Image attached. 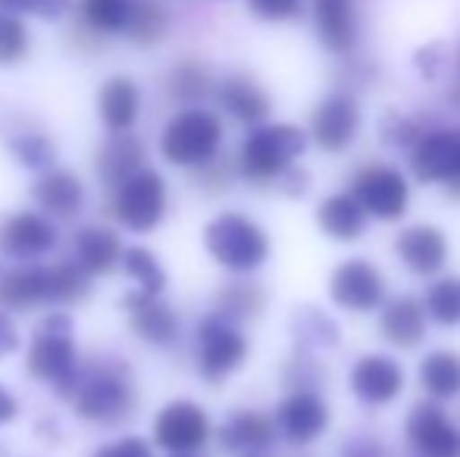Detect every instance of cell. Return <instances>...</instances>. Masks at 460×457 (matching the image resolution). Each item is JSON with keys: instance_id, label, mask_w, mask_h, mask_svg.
<instances>
[{"instance_id": "obj_26", "label": "cell", "mask_w": 460, "mask_h": 457, "mask_svg": "<svg viewBox=\"0 0 460 457\" xmlns=\"http://www.w3.org/2000/svg\"><path fill=\"white\" fill-rule=\"evenodd\" d=\"M97 176L103 185L116 189L119 182H126L132 172H138L145 166V147L135 135L128 132H113V138L103 141V147L97 151Z\"/></svg>"}, {"instance_id": "obj_1", "label": "cell", "mask_w": 460, "mask_h": 457, "mask_svg": "<svg viewBox=\"0 0 460 457\" xmlns=\"http://www.w3.org/2000/svg\"><path fill=\"white\" fill-rule=\"evenodd\" d=\"M69 401L75 404V414L82 420L97 423V426H119L135 414V404H138L132 370L113 357L82 366L79 385H75Z\"/></svg>"}, {"instance_id": "obj_22", "label": "cell", "mask_w": 460, "mask_h": 457, "mask_svg": "<svg viewBox=\"0 0 460 457\" xmlns=\"http://www.w3.org/2000/svg\"><path fill=\"white\" fill-rule=\"evenodd\" d=\"M314 19L320 41L332 54H351L358 44V10L354 0H314Z\"/></svg>"}, {"instance_id": "obj_17", "label": "cell", "mask_w": 460, "mask_h": 457, "mask_svg": "<svg viewBox=\"0 0 460 457\" xmlns=\"http://www.w3.org/2000/svg\"><path fill=\"white\" fill-rule=\"evenodd\" d=\"M122 307L128 311V323L141 342L166 347L179 338V317L166 301H160V294H147L138 288L122 298Z\"/></svg>"}, {"instance_id": "obj_3", "label": "cell", "mask_w": 460, "mask_h": 457, "mask_svg": "<svg viewBox=\"0 0 460 457\" xmlns=\"http://www.w3.org/2000/svg\"><path fill=\"white\" fill-rule=\"evenodd\" d=\"M304 151H307V135L297 126H288V122L257 126L242 145L238 172L254 185H270L282 179V172L291 170Z\"/></svg>"}, {"instance_id": "obj_52", "label": "cell", "mask_w": 460, "mask_h": 457, "mask_svg": "<svg viewBox=\"0 0 460 457\" xmlns=\"http://www.w3.org/2000/svg\"><path fill=\"white\" fill-rule=\"evenodd\" d=\"M0 276H4V267H0Z\"/></svg>"}, {"instance_id": "obj_33", "label": "cell", "mask_w": 460, "mask_h": 457, "mask_svg": "<svg viewBox=\"0 0 460 457\" xmlns=\"http://www.w3.org/2000/svg\"><path fill=\"white\" fill-rule=\"evenodd\" d=\"M426 317H432L438 326L455 330L460 326V276H442L426 292Z\"/></svg>"}, {"instance_id": "obj_35", "label": "cell", "mask_w": 460, "mask_h": 457, "mask_svg": "<svg viewBox=\"0 0 460 457\" xmlns=\"http://www.w3.org/2000/svg\"><path fill=\"white\" fill-rule=\"evenodd\" d=\"M132 4L135 0H82V16L97 35H116L126 29Z\"/></svg>"}, {"instance_id": "obj_4", "label": "cell", "mask_w": 460, "mask_h": 457, "mask_svg": "<svg viewBox=\"0 0 460 457\" xmlns=\"http://www.w3.org/2000/svg\"><path fill=\"white\" fill-rule=\"evenodd\" d=\"M204 244L219 267L232 273H254L270 257V235L244 214H219L204 226Z\"/></svg>"}, {"instance_id": "obj_12", "label": "cell", "mask_w": 460, "mask_h": 457, "mask_svg": "<svg viewBox=\"0 0 460 457\" xmlns=\"http://www.w3.org/2000/svg\"><path fill=\"white\" fill-rule=\"evenodd\" d=\"M276 429L288 445H310L329 429V408L314 389H291L276 408Z\"/></svg>"}, {"instance_id": "obj_2", "label": "cell", "mask_w": 460, "mask_h": 457, "mask_svg": "<svg viewBox=\"0 0 460 457\" xmlns=\"http://www.w3.org/2000/svg\"><path fill=\"white\" fill-rule=\"evenodd\" d=\"M25 370H29V376L48 382L60 398H73L82 364L79 347L73 342V320L66 313H48L35 326Z\"/></svg>"}, {"instance_id": "obj_19", "label": "cell", "mask_w": 460, "mask_h": 457, "mask_svg": "<svg viewBox=\"0 0 460 457\" xmlns=\"http://www.w3.org/2000/svg\"><path fill=\"white\" fill-rule=\"evenodd\" d=\"M31 201L50 220H75L85 204V185L69 170H48L31 185Z\"/></svg>"}, {"instance_id": "obj_43", "label": "cell", "mask_w": 460, "mask_h": 457, "mask_svg": "<svg viewBox=\"0 0 460 457\" xmlns=\"http://www.w3.org/2000/svg\"><path fill=\"white\" fill-rule=\"evenodd\" d=\"M194 182L204 191H226V185L232 182V166H226L219 157H213L207 163L194 166Z\"/></svg>"}, {"instance_id": "obj_38", "label": "cell", "mask_w": 460, "mask_h": 457, "mask_svg": "<svg viewBox=\"0 0 460 457\" xmlns=\"http://www.w3.org/2000/svg\"><path fill=\"white\" fill-rule=\"evenodd\" d=\"M10 154L25 170H48L57 160V147L48 135L41 132H19L10 138Z\"/></svg>"}, {"instance_id": "obj_9", "label": "cell", "mask_w": 460, "mask_h": 457, "mask_svg": "<svg viewBox=\"0 0 460 457\" xmlns=\"http://www.w3.org/2000/svg\"><path fill=\"white\" fill-rule=\"evenodd\" d=\"M210 417L194 401H170L154 420V445L170 454H194L210 442Z\"/></svg>"}, {"instance_id": "obj_44", "label": "cell", "mask_w": 460, "mask_h": 457, "mask_svg": "<svg viewBox=\"0 0 460 457\" xmlns=\"http://www.w3.org/2000/svg\"><path fill=\"white\" fill-rule=\"evenodd\" d=\"M94 457H154V452H151V445H147L145 439H135V435H128V439L113 442V445L97 448Z\"/></svg>"}, {"instance_id": "obj_20", "label": "cell", "mask_w": 460, "mask_h": 457, "mask_svg": "<svg viewBox=\"0 0 460 457\" xmlns=\"http://www.w3.org/2000/svg\"><path fill=\"white\" fill-rule=\"evenodd\" d=\"M379 332L392 347L413 351L426 336V307L413 294H398L385 301L379 313Z\"/></svg>"}, {"instance_id": "obj_48", "label": "cell", "mask_w": 460, "mask_h": 457, "mask_svg": "<svg viewBox=\"0 0 460 457\" xmlns=\"http://www.w3.org/2000/svg\"><path fill=\"white\" fill-rule=\"evenodd\" d=\"M16 410H19L16 398H13L4 385H0V423H10L13 417H16Z\"/></svg>"}, {"instance_id": "obj_49", "label": "cell", "mask_w": 460, "mask_h": 457, "mask_svg": "<svg viewBox=\"0 0 460 457\" xmlns=\"http://www.w3.org/2000/svg\"><path fill=\"white\" fill-rule=\"evenodd\" d=\"M448 195H451V198H457V201H460V179H457V182H451V185H448Z\"/></svg>"}, {"instance_id": "obj_41", "label": "cell", "mask_w": 460, "mask_h": 457, "mask_svg": "<svg viewBox=\"0 0 460 457\" xmlns=\"http://www.w3.org/2000/svg\"><path fill=\"white\" fill-rule=\"evenodd\" d=\"M73 6V0H0L4 13H31L41 19H60Z\"/></svg>"}, {"instance_id": "obj_28", "label": "cell", "mask_w": 460, "mask_h": 457, "mask_svg": "<svg viewBox=\"0 0 460 457\" xmlns=\"http://www.w3.org/2000/svg\"><path fill=\"white\" fill-rule=\"evenodd\" d=\"M316 223L332 242H358L367 229V214L354 195H329L316 210Z\"/></svg>"}, {"instance_id": "obj_47", "label": "cell", "mask_w": 460, "mask_h": 457, "mask_svg": "<svg viewBox=\"0 0 460 457\" xmlns=\"http://www.w3.org/2000/svg\"><path fill=\"white\" fill-rule=\"evenodd\" d=\"M282 182H285V191H288L291 198H301L304 191H307L310 176L304 170H297V166H291V170L282 172Z\"/></svg>"}, {"instance_id": "obj_29", "label": "cell", "mask_w": 460, "mask_h": 457, "mask_svg": "<svg viewBox=\"0 0 460 457\" xmlns=\"http://www.w3.org/2000/svg\"><path fill=\"white\" fill-rule=\"evenodd\" d=\"M263 307H267V294L254 282H226L217 292V298H213V313H219V317L235 326L257 320L263 313Z\"/></svg>"}, {"instance_id": "obj_18", "label": "cell", "mask_w": 460, "mask_h": 457, "mask_svg": "<svg viewBox=\"0 0 460 457\" xmlns=\"http://www.w3.org/2000/svg\"><path fill=\"white\" fill-rule=\"evenodd\" d=\"M394 250L413 276L429 279L448 263V235L436 226H411L394 238Z\"/></svg>"}, {"instance_id": "obj_36", "label": "cell", "mask_w": 460, "mask_h": 457, "mask_svg": "<svg viewBox=\"0 0 460 457\" xmlns=\"http://www.w3.org/2000/svg\"><path fill=\"white\" fill-rule=\"evenodd\" d=\"M88 279L92 276L75 260H63L50 267V304H75L88 294Z\"/></svg>"}, {"instance_id": "obj_25", "label": "cell", "mask_w": 460, "mask_h": 457, "mask_svg": "<svg viewBox=\"0 0 460 457\" xmlns=\"http://www.w3.org/2000/svg\"><path fill=\"white\" fill-rule=\"evenodd\" d=\"M0 304L6 311H29L50 304V267H19L0 276Z\"/></svg>"}, {"instance_id": "obj_31", "label": "cell", "mask_w": 460, "mask_h": 457, "mask_svg": "<svg viewBox=\"0 0 460 457\" xmlns=\"http://www.w3.org/2000/svg\"><path fill=\"white\" fill-rule=\"evenodd\" d=\"M166 29H170V16H166V10L157 0H135L122 31L135 44H141V48H151V44H157L166 35Z\"/></svg>"}, {"instance_id": "obj_8", "label": "cell", "mask_w": 460, "mask_h": 457, "mask_svg": "<svg viewBox=\"0 0 460 457\" xmlns=\"http://www.w3.org/2000/svg\"><path fill=\"white\" fill-rule=\"evenodd\" d=\"M248 360V338L235 323L219 313L200 320L198 326V370L207 382H223Z\"/></svg>"}, {"instance_id": "obj_42", "label": "cell", "mask_w": 460, "mask_h": 457, "mask_svg": "<svg viewBox=\"0 0 460 457\" xmlns=\"http://www.w3.org/2000/svg\"><path fill=\"white\" fill-rule=\"evenodd\" d=\"M251 13L267 22H291V19L301 16L304 0H248Z\"/></svg>"}, {"instance_id": "obj_13", "label": "cell", "mask_w": 460, "mask_h": 457, "mask_svg": "<svg viewBox=\"0 0 460 457\" xmlns=\"http://www.w3.org/2000/svg\"><path fill=\"white\" fill-rule=\"evenodd\" d=\"M411 170L417 182H457L460 179V128H436L411 147Z\"/></svg>"}, {"instance_id": "obj_14", "label": "cell", "mask_w": 460, "mask_h": 457, "mask_svg": "<svg viewBox=\"0 0 460 457\" xmlns=\"http://www.w3.org/2000/svg\"><path fill=\"white\" fill-rule=\"evenodd\" d=\"M360 132V104L351 94H329L310 116V138L326 154H341Z\"/></svg>"}, {"instance_id": "obj_45", "label": "cell", "mask_w": 460, "mask_h": 457, "mask_svg": "<svg viewBox=\"0 0 460 457\" xmlns=\"http://www.w3.org/2000/svg\"><path fill=\"white\" fill-rule=\"evenodd\" d=\"M341 457H392V452L373 435H358V439H351L341 448Z\"/></svg>"}, {"instance_id": "obj_23", "label": "cell", "mask_w": 460, "mask_h": 457, "mask_svg": "<svg viewBox=\"0 0 460 457\" xmlns=\"http://www.w3.org/2000/svg\"><path fill=\"white\" fill-rule=\"evenodd\" d=\"M219 107L244 126H261L270 116V94L251 75H229L217 88Z\"/></svg>"}, {"instance_id": "obj_15", "label": "cell", "mask_w": 460, "mask_h": 457, "mask_svg": "<svg viewBox=\"0 0 460 457\" xmlns=\"http://www.w3.org/2000/svg\"><path fill=\"white\" fill-rule=\"evenodd\" d=\"M57 248V226L38 210L13 214L0 223V254L13 260H38Z\"/></svg>"}, {"instance_id": "obj_37", "label": "cell", "mask_w": 460, "mask_h": 457, "mask_svg": "<svg viewBox=\"0 0 460 457\" xmlns=\"http://www.w3.org/2000/svg\"><path fill=\"white\" fill-rule=\"evenodd\" d=\"M119 260H122V267H126V273L141 286V292L160 294L166 288V273L157 263V257H154V250L138 248V244H135V248L122 250Z\"/></svg>"}, {"instance_id": "obj_11", "label": "cell", "mask_w": 460, "mask_h": 457, "mask_svg": "<svg viewBox=\"0 0 460 457\" xmlns=\"http://www.w3.org/2000/svg\"><path fill=\"white\" fill-rule=\"evenodd\" d=\"M407 445L417 457H460V429L438 404H413L404 423Z\"/></svg>"}, {"instance_id": "obj_7", "label": "cell", "mask_w": 460, "mask_h": 457, "mask_svg": "<svg viewBox=\"0 0 460 457\" xmlns=\"http://www.w3.org/2000/svg\"><path fill=\"white\" fill-rule=\"evenodd\" d=\"M351 195L364 207L367 216L382 223H394L407 214L411 204V185L394 166L385 163H369L360 166L351 179Z\"/></svg>"}, {"instance_id": "obj_6", "label": "cell", "mask_w": 460, "mask_h": 457, "mask_svg": "<svg viewBox=\"0 0 460 457\" xmlns=\"http://www.w3.org/2000/svg\"><path fill=\"white\" fill-rule=\"evenodd\" d=\"M166 182L157 170H145L116 185L113 216L132 232H154L166 216Z\"/></svg>"}, {"instance_id": "obj_34", "label": "cell", "mask_w": 460, "mask_h": 457, "mask_svg": "<svg viewBox=\"0 0 460 457\" xmlns=\"http://www.w3.org/2000/svg\"><path fill=\"white\" fill-rule=\"evenodd\" d=\"M301 347H335L339 345V326L320 311V307H301L291 323Z\"/></svg>"}, {"instance_id": "obj_32", "label": "cell", "mask_w": 460, "mask_h": 457, "mask_svg": "<svg viewBox=\"0 0 460 457\" xmlns=\"http://www.w3.org/2000/svg\"><path fill=\"white\" fill-rule=\"evenodd\" d=\"M166 92H170L172 101H182V104H198L207 94L213 92V75L204 63H179L176 69L166 79Z\"/></svg>"}, {"instance_id": "obj_46", "label": "cell", "mask_w": 460, "mask_h": 457, "mask_svg": "<svg viewBox=\"0 0 460 457\" xmlns=\"http://www.w3.org/2000/svg\"><path fill=\"white\" fill-rule=\"evenodd\" d=\"M16 347H19L16 326H13V320L6 317L4 311H0V357H4V354H13Z\"/></svg>"}, {"instance_id": "obj_39", "label": "cell", "mask_w": 460, "mask_h": 457, "mask_svg": "<svg viewBox=\"0 0 460 457\" xmlns=\"http://www.w3.org/2000/svg\"><path fill=\"white\" fill-rule=\"evenodd\" d=\"M29 54V31L13 13H0V66H13Z\"/></svg>"}, {"instance_id": "obj_21", "label": "cell", "mask_w": 460, "mask_h": 457, "mask_svg": "<svg viewBox=\"0 0 460 457\" xmlns=\"http://www.w3.org/2000/svg\"><path fill=\"white\" fill-rule=\"evenodd\" d=\"M219 445L226 452L261 454L276 442V423L257 410H235L229 420L219 426Z\"/></svg>"}, {"instance_id": "obj_16", "label": "cell", "mask_w": 460, "mask_h": 457, "mask_svg": "<svg viewBox=\"0 0 460 457\" xmlns=\"http://www.w3.org/2000/svg\"><path fill=\"white\" fill-rule=\"evenodd\" d=\"M351 391L367 408H385L404 391V370L385 354H364L351 366Z\"/></svg>"}, {"instance_id": "obj_30", "label": "cell", "mask_w": 460, "mask_h": 457, "mask_svg": "<svg viewBox=\"0 0 460 457\" xmlns=\"http://www.w3.org/2000/svg\"><path fill=\"white\" fill-rule=\"evenodd\" d=\"M420 385L429 391L436 401H451L460 395V354L457 351H432L420 364Z\"/></svg>"}, {"instance_id": "obj_27", "label": "cell", "mask_w": 460, "mask_h": 457, "mask_svg": "<svg viewBox=\"0 0 460 457\" xmlns=\"http://www.w3.org/2000/svg\"><path fill=\"white\" fill-rule=\"evenodd\" d=\"M75 263L85 269L88 276H107L116 269L122 257V244L119 238L103 226H85L75 232Z\"/></svg>"}, {"instance_id": "obj_10", "label": "cell", "mask_w": 460, "mask_h": 457, "mask_svg": "<svg viewBox=\"0 0 460 457\" xmlns=\"http://www.w3.org/2000/svg\"><path fill=\"white\" fill-rule=\"evenodd\" d=\"M329 294L341 311L367 313L382 307L385 301V276L373 267L364 257H351V260L339 263L329 279Z\"/></svg>"}, {"instance_id": "obj_5", "label": "cell", "mask_w": 460, "mask_h": 457, "mask_svg": "<svg viewBox=\"0 0 460 457\" xmlns=\"http://www.w3.org/2000/svg\"><path fill=\"white\" fill-rule=\"evenodd\" d=\"M219 145H223V122L217 113L200 110V107L176 113L160 135L164 157L172 166H191V170L217 157Z\"/></svg>"}, {"instance_id": "obj_51", "label": "cell", "mask_w": 460, "mask_h": 457, "mask_svg": "<svg viewBox=\"0 0 460 457\" xmlns=\"http://www.w3.org/2000/svg\"><path fill=\"white\" fill-rule=\"evenodd\" d=\"M248 457H261V454H248Z\"/></svg>"}, {"instance_id": "obj_24", "label": "cell", "mask_w": 460, "mask_h": 457, "mask_svg": "<svg viewBox=\"0 0 460 457\" xmlns=\"http://www.w3.org/2000/svg\"><path fill=\"white\" fill-rule=\"evenodd\" d=\"M138 110H141L138 85L132 79H126V75H113L97 92V113H101L103 126L110 132H132V126L138 122Z\"/></svg>"}, {"instance_id": "obj_50", "label": "cell", "mask_w": 460, "mask_h": 457, "mask_svg": "<svg viewBox=\"0 0 460 457\" xmlns=\"http://www.w3.org/2000/svg\"><path fill=\"white\" fill-rule=\"evenodd\" d=\"M172 457H194V454H172Z\"/></svg>"}, {"instance_id": "obj_40", "label": "cell", "mask_w": 460, "mask_h": 457, "mask_svg": "<svg viewBox=\"0 0 460 457\" xmlns=\"http://www.w3.org/2000/svg\"><path fill=\"white\" fill-rule=\"evenodd\" d=\"M323 379H326V370H323V364H316L314 354H307V347H301L285 364V382H288V389H314Z\"/></svg>"}]
</instances>
